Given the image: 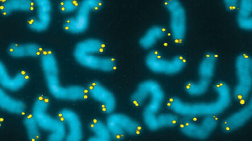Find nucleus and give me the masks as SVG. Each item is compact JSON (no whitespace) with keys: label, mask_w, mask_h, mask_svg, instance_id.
Returning <instances> with one entry per match:
<instances>
[{"label":"nucleus","mask_w":252,"mask_h":141,"mask_svg":"<svg viewBox=\"0 0 252 141\" xmlns=\"http://www.w3.org/2000/svg\"><path fill=\"white\" fill-rule=\"evenodd\" d=\"M213 88L216 99L210 102H187L177 96H171L167 100V107L182 118L219 116L231 104L232 91L228 83L223 81L215 82Z\"/></svg>","instance_id":"1"},{"label":"nucleus","mask_w":252,"mask_h":141,"mask_svg":"<svg viewBox=\"0 0 252 141\" xmlns=\"http://www.w3.org/2000/svg\"><path fill=\"white\" fill-rule=\"evenodd\" d=\"M165 100V94L159 82L146 79L140 82L130 96V101L136 108L144 106L142 120L151 131L164 128L165 115L160 112Z\"/></svg>","instance_id":"2"},{"label":"nucleus","mask_w":252,"mask_h":141,"mask_svg":"<svg viewBox=\"0 0 252 141\" xmlns=\"http://www.w3.org/2000/svg\"><path fill=\"white\" fill-rule=\"evenodd\" d=\"M43 75L50 95L63 101H77L88 99L86 87L80 85L64 86L61 85L59 63L52 50L45 49L40 56Z\"/></svg>","instance_id":"3"},{"label":"nucleus","mask_w":252,"mask_h":141,"mask_svg":"<svg viewBox=\"0 0 252 141\" xmlns=\"http://www.w3.org/2000/svg\"><path fill=\"white\" fill-rule=\"evenodd\" d=\"M106 45L98 38H89L78 42L74 47V59L89 70L111 72L117 69V63L113 57L102 56Z\"/></svg>","instance_id":"4"},{"label":"nucleus","mask_w":252,"mask_h":141,"mask_svg":"<svg viewBox=\"0 0 252 141\" xmlns=\"http://www.w3.org/2000/svg\"><path fill=\"white\" fill-rule=\"evenodd\" d=\"M50 104L49 97L45 95L37 96L32 107V114L41 129L49 133L47 141L65 140L67 134L66 126L59 117H54L48 113Z\"/></svg>","instance_id":"5"},{"label":"nucleus","mask_w":252,"mask_h":141,"mask_svg":"<svg viewBox=\"0 0 252 141\" xmlns=\"http://www.w3.org/2000/svg\"><path fill=\"white\" fill-rule=\"evenodd\" d=\"M218 60V55L214 52H208L204 54L198 67L199 79L187 82L184 85V91L187 95L199 97L208 92L213 80Z\"/></svg>","instance_id":"6"},{"label":"nucleus","mask_w":252,"mask_h":141,"mask_svg":"<svg viewBox=\"0 0 252 141\" xmlns=\"http://www.w3.org/2000/svg\"><path fill=\"white\" fill-rule=\"evenodd\" d=\"M236 83L232 91L233 99L244 103L250 99L252 88V59L249 54L242 52L236 57Z\"/></svg>","instance_id":"7"},{"label":"nucleus","mask_w":252,"mask_h":141,"mask_svg":"<svg viewBox=\"0 0 252 141\" xmlns=\"http://www.w3.org/2000/svg\"><path fill=\"white\" fill-rule=\"evenodd\" d=\"M145 63L146 67L154 74L171 76L185 69L187 61L185 56L179 54L166 58L159 50L152 49L146 54Z\"/></svg>","instance_id":"8"},{"label":"nucleus","mask_w":252,"mask_h":141,"mask_svg":"<svg viewBox=\"0 0 252 141\" xmlns=\"http://www.w3.org/2000/svg\"><path fill=\"white\" fill-rule=\"evenodd\" d=\"M103 6L102 0H83L74 15L64 20L63 29L71 34L84 33L89 28L92 13L98 12Z\"/></svg>","instance_id":"9"},{"label":"nucleus","mask_w":252,"mask_h":141,"mask_svg":"<svg viewBox=\"0 0 252 141\" xmlns=\"http://www.w3.org/2000/svg\"><path fill=\"white\" fill-rule=\"evenodd\" d=\"M163 5L169 14V27L173 42L182 45L187 31V16L185 7L179 0H165Z\"/></svg>","instance_id":"10"},{"label":"nucleus","mask_w":252,"mask_h":141,"mask_svg":"<svg viewBox=\"0 0 252 141\" xmlns=\"http://www.w3.org/2000/svg\"><path fill=\"white\" fill-rule=\"evenodd\" d=\"M113 140H123L127 136H138L143 132L140 123L129 115L121 113L108 115L106 121Z\"/></svg>","instance_id":"11"},{"label":"nucleus","mask_w":252,"mask_h":141,"mask_svg":"<svg viewBox=\"0 0 252 141\" xmlns=\"http://www.w3.org/2000/svg\"><path fill=\"white\" fill-rule=\"evenodd\" d=\"M219 123L218 116L204 117L200 123L194 122L193 119L182 118L178 127L183 136L194 140H205L211 136Z\"/></svg>","instance_id":"12"},{"label":"nucleus","mask_w":252,"mask_h":141,"mask_svg":"<svg viewBox=\"0 0 252 141\" xmlns=\"http://www.w3.org/2000/svg\"><path fill=\"white\" fill-rule=\"evenodd\" d=\"M88 96L100 104L102 113L109 115L117 107V99L114 94L98 81L90 82L87 86Z\"/></svg>","instance_id":"13"},{"label":"nucleus","mask_w":252,"mask_h":141,"mask_svg":"<svg viewBox=\"0 0 252 141\" xmlns=\"http://www.w3.org/2000/svg\"><path fill=\"white\" fill-rule=\"evenodd\" d=\"M34 2L36 15L27 21V25L32 31L44 32L48 29L51 23L52 3L50 0H34Z\"/></svg>","instance_id":"14"},{"label":"nucleus","mask_w":252,"mask_h":141,"mask_svg":"<svg viewBox=\"0 0 252 141\" xmlns=\"http://www.w3.org/2000/svg\"><path fill=\"white\" fill-rule=\"evenodd\" d=\"M57 117L66 126V141H81L84 138V131L80 115L70 108H63L58 112Z\"/></svg>","instance_id":"15"},{"label":"nucleus","mask_w":252,"mask_h":141,"mask_svg":"<svg viewBox=\"0 0 252 141\" xmlns=\"http://www.w3.org/2000/svg\"><path fill=\"white\" fill-rule=\"evenodd\" d=\"M252 117V99L250 97L244 106L226 117L221 123V129L225 133H232L247 124Z\"/></svg>","instance_id":"16"},{"label":"nucleus","mask_w":252,"mask_h":141,"mask_svg":"<svg viewBox=\"0 0 252 141\" xmlns=\"http://www.w3.org/2000/svg\"><path fill=\"white\" fill-rule=\"evenodd\" d=\"M30 80V75L26 71H20L14 75L9 74L2 61L0 62V84L5 90L17 92L23 89Z\"/></svg>","instance_id":"17"},{"label":"nucleus","mask_w":252,"mask_h":141,"mask_svg":"<svg viewBox=\"0 0 252 141\" xmlns=\"http://www.w3.org/2000/svg\"><path fill=\"white\" fill-rule=\"evenodd\" d=\"M43 51L42 46L35 42L12 43L7 49L9 56L16 59L40 57Z\"/></svg>","instance_id":"18"},{"label":"nucleus","mask_w":252,"mask_h":141,"mask_svg":"<svg viewBox=\"0 0 252 141\" xmlns=\"http://www.w3.org/2000/svg\"><path fill=\"white\" fill-rule=\"evenodd\" d=\"M167 34V28L163 25H153L140 38L139 44L143 49L152 50L158 42L166 37Z\"/></svg>","instance_id":"19"},{"label":"nucleus","mask_w":252,"mask_h":141,"mask_svg":"<svg viewBox=\"0 0 252 141\" xmlns=\"http://www.w3.org/2000/svg\"><path fill=\"white\" fill-rule=\"evenodd\" d=\"M0 107L8 113L17 115H25L27 111V104L24 101L14 98L2 87L0 89Z\"/></svg>","instance_id":"20"},{"label":"nucleus","mask_w":252,"mask_h":141,"mask_svg":"<svg viewBox=\"0 0 252 141\" xmlns=\"http://www.w3.org/2000/svg\"><path fill=\"white\" fill-rule=\"evenodd\" d=\"M34 9V0H1L0 4V11L5 16H8L14 12H33Z\"/></svg>","instance_id":"21"},{"label":"nucleus","mask_w":252,"mask_h":141,"mask_svg":"<svg viewBox=\"0 0 252 141\" xmlns=\"http://www.w3.org/2000/svg\"><path fill=\"white\" fill-rule=\"evenodd\" d=\"M236 23L240 29H252V0H240L236 11Z\"/></svg>","instance_id":"22"},{"label":"nucleus","mask_w":252,"mask_h":141,"mask_svg":"<svg viewBox=\"0 0 252 141\" xmlns=\"http://www.w3.org/2000/svg\"><path fill=\"white\" fill-rule=\"evenodd\" d=\"M89 129L92 136L88 141H110L113 140L109 128L106 122L100 119H94L89 124Z\"/></svg>","instance_id":"23"},{"label":"nucleus","mask_w":252,"mask_h":141,"mask_svg":"<svg viewBox=\"0 0 252 141\" xmlns=\"http://www.w3.org/2000/svg\"><path fill=\"white\" fill-rule=\"evenodd\" d=\"M23 124L29 140L39 141L41 140V128L32 113L25 115Z\"/></svg>","instance_id":"24"},{"label":"nucleus","mask_w":252,"mask_h":141,"mask_svg":"<svg viewBox=\"0 0 252 141\" xmlns=\"http://www.w3.org/2000/svg\"><path fill=\"white\" fill-rule=\"evenodd\" d=\"M80 2L77 0H63L59 2V11L63 14L75 13L80 5Z\"/></svg>","instance_id":"25"},{"label":"nucleus","mask_w":252,"mask_h":141,"mask_svg":"<svg viewBox=\"0 0 252 141\" xmlns=\"http://www.w3.org/2000/svg\"><path fill=\"white\" fill-rule=\"evenodd\" d=\"M225 8L230 12L237 11L239 4V0H224L223 1Z\"/></svg>","instance_id":"26"}]
</instances>
